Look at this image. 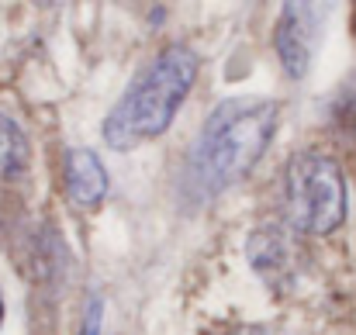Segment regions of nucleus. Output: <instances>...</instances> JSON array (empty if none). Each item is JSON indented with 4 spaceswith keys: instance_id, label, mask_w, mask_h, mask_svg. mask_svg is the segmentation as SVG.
I'll return each mask as SVG.
<instances>
[{
    "instance_id": "20e7f679",
    "label": "nucleus",
    "mask_w": 356,
    "mask_h": 335,
    "mask_svg": "<svg viewBox=\"0 0 356 335\" xmlns=\"http://www.w3.org/2000/svg\"><path fill=\"white\" fill-rule=\"evenodd\" d=\"M322 31H325V7H318V3H284L273 45H277V56H280L291 80L308 76L315 52H318V42H322Z\"/></svg>"
},
{
    "instance_id": "f257e3e1",
    "label": "nucleus",
    "mask_w": 356,
    "mask_h": 335,
    "mask_svg": "<svg viewBox=\"0 0 356 335\" xmlns=\"http://www.w3.org/2000/svg\"><path fill=\"white\" fill-rule=\"evenodd\" d=\"M277 131V104L270 97H229L208 114L187 170L184 183L194 201H208L238 183L266 152Z\"/></svg>"
},
{
    "instance_id": "6e6552de",
    "label": "nucleus",
    "mask_w": 356,
    "mask_h": 335,
    "mask_svg": "<svg viewBox=\"0 0 356 335\" xmlns=\"http://www.w3.org/2000/svg\"><path fill=\"white\" fill-rule=\"evenodd\" d=\"M101 315H104V304L94 297V301L87 304V318H83V329H80V335H101Z\"/></svg>"
},
{
    "instance_id": "1a4fd4ad",
    "label": "nucleus",
    "mask_w": 356,
    "mask_h": 335,
    "mask_svg": "<svg viewBox=\"0 0 356 335\" xmlns=\"http://www.w3.org/2000/svg\"><path fill=\"white\" fill-rule=\"evenodd\" d=\"M225 335H284V332L266 329V325H238V329H232V332H225Z\"/></svg>"
},
{
    "instance_id": "39448f33",
    "label": "nucleus",
    "mask_w": 356,
    "mask_h": 335,
    "mask_svg": "<svg viewBox=\"0 0 356 335\" xmlns=\"http://www.w3.org/2000/svg\"><path fill=\"white\" fill-rule=\"evenodd\" d=\"M245 256L252 263V270L270 284V287H280L284 280H291L294 273V245L287 238L284 228H256L249 235V245H245Z\"/></svg>"
},
{
    "instance_id": "9d476101",
    "label": "nucleus",
    "mask_w": 356,
    "mask_h": 335,
    "mask_svg": "<svg viewBox=\"0 0 356 335\" xmlns=\"http://www.w3.org/2000/svg\"><path fill=\"white\" fill-rule=\"evenodd\" d=\"M0 322H3V301H0Z\"/></svg>"
},
{
    "instance_id": "7ed1b4c3",
    "label": "nucleus",
    "mask_w": 356,
    "mask_h": 335,
    "mask_svg": "<svg viewBox=\"0 0 356 335\" xmlns=\"http://www.w3.org/2000/svg\"><path fill=\"white\" fill-rule=\"evenodd\" d=\"M284 215L305 235H329L346 218V180L336 159L301 152L284 173Z\"/></svg>"
},
{
    "instance_id": "f03ea898",
    "label": "nucleus",
    "mask_w": 356,
    "mask_h": 335,
    "mask_svg": "<svg viewBox=\"0 0 356 335\" xmlns=\"http://www.w3.org/2000/svg\"><path fill=\"white\" fill-rule=\"evenodd\" d=\"M197 66L201 63L191 45H166L152 63L142 66V73L104 117V142L111 149H135L145 138L163 135L191 94Z\"/></svg>"
},
{
    "instance_id": "0eeeda50",
    "label": "nucleus",
    "mask_w": 356,
    "mask_h": 335,
    "mask_svg": "<svg viewBox=\"0 0 356 335\" xmlns=\"http://www.w3.org/2000/svg\"><path fill=\"white\" fill-rule=\"evenodd\" d=\"M28 159H31L28 135L21 131L14 117L0 111V180H14L17 173H24Z\"/></svg>"
},
{
    "instance_id": "423d86ee",
    "label": "nucleus",
    "mask_w": 356,
    "mask_h": 335,
    "mask_svg": "<svg viewBox=\"0 0 356 335\" xmlns=\"http://www.w3.org/2000/svg\"><path fill=\"white\" fill-rule=\"evenodd\" d=\"M63 177H66L70 201L80 208H94L108 194V170L90 149H70L63 163Z\"/></svg>"
}]
</instances>
